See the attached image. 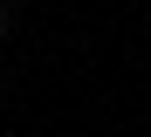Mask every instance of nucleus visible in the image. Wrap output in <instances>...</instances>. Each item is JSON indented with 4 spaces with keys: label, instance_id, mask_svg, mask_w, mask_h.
Masks as SVG:
<instances>
[{
    "label": "nucleus",
    "instance_id": "obj_1",
    "mask_svg": "<svg viewBox=\"0 0 151 137\" xmlns=\"http://www.w3.org/2000/svg\"><path fill=\"white\" fill-rule=\"evenodd\" d=\"M7 27H14V14H7V7H0V34H7Z\"/></svg>",
    "mask_w": 151,
    "mask_h": 137
}]
</instances>
